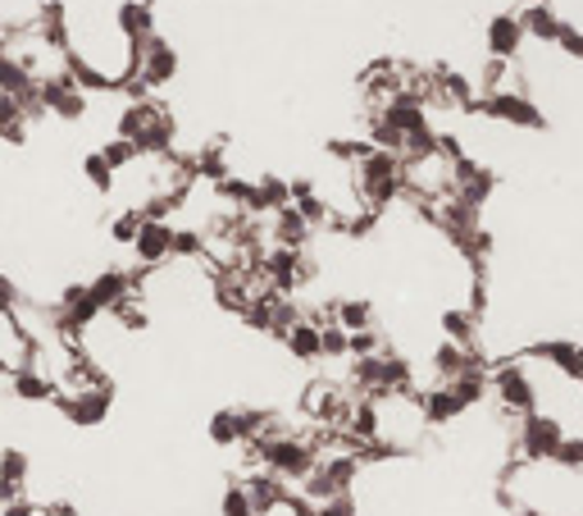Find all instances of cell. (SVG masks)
I'll return each mask as SVG.
<instances>
[{"label":"cell","instance_id":"cell-2","mask_svg":"<svg viewBox=\"0 0 583 516\" xmlns=\"http://www.w3.org/2000/svg\"><path fill=\"white\" fill-rule=\"evenodd\" d=\"M483 42H488V55L492 60H516L524 51V42H529V32H524L520 14H492Z\"/></svg>","mask_w":583,"mask_h":516},{"label":"cell","instance_id":"cell-1","mask_svg":"<svg viewBox=\"0 0 583 516\" xmlns=\"http://www.w3.org/2000/svg\"><path fill=\"white\" fill-rule=\"evenodd\" d=\"M488 393H492V402H497V412L511 416V421L524 416V412H533V407H538V384H533L529 357L492 365V371H488Z\"/></svg>","mask_w":583,"mask_h":516},{"label":"cell","instance_id":"cell-3","mask_svg":"<svg viewBox=\"0 0 583 516\" xmlns=\"http://www.w3.org/2000/svg\"><path fill=\"white\" fill-rule=\"evenodd\" d=\"M219 516H260V507L251 503V494L242 489V481L223 489V498H219Z\"/></svg>","mask_w":583,"mask_h":516}]
</instances>
